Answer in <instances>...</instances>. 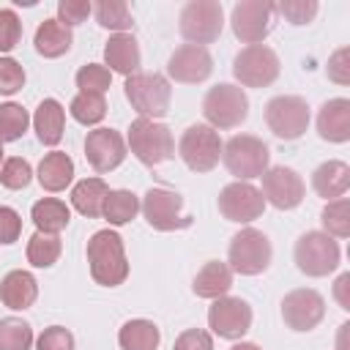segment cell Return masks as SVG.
I'll return each instance as SVG.
<instances>
[{
	"label": "cell",
	"instance_id": "10",
	"mask_svg": "<svg viewBox=\"0 0 350 350\" xmlns=\"http://www.w3.org/2000/svg\"><path fill=\"white\" fill-rule=\"evenodd\" d=\"M232 33L235 38H241L243 44H260L276 25V3L271 0H241L232 5V16H230Z\"/></svg>",
	"mask_w": 350,
	"mask_h": 350
},
{
	"label": "cell",
	"instance_id": "7",
	"mask_svg": "<svg viewBox=\"0 0 350 350\" xmlns=\"http://www.w3.org/2000/svg\"><path fill=\"white\" fill-rule=\"evenodd\" d=\"M271 241L265 232L254 227H243L238 235H232L227 257H230V271L241 276H257L271 265Z\"/></svg>",
	"mask_w": 350,
	"mask_h": 350
},
{
	"label": "cell",
	"instance_id": "17",
	"mask_svg": "<svg viewBox=\"0 0 350 350\" xmlns=\"http://www.w3.org/2000/svg\"><path fill=\"white\" fill-rule=\"evenodd\" d=\"M282 317L293 331H312L325 317V301L317 290H293L282 298Z\"/></svg>",
	"mask_w": 350,
	"mask_h": 350
},
{
	"label": "cell",
	"instance_id": "9",
	"mask_svg": "<svg viewBox=\"0 0 350 350\" xmlns=\"http://www.w3.org/2000/svg\"><path fill=\"white\" fill-rule=\"evenodd\" d=\"M295 265L306 276H328L331 271L339 268V243L320 232L309 230L295 241Z\"/></svg>",
	"mask_w": 350,
	"mask_h": 350
},
{
	"label": "cell",
	"instance_id": "50",
	"mask_svg": "<svg viewBox=\"0 0 350 350\" xmlns=\"http://www.w3.org/2000/svg\"><path fill=\"white\" fill-rule=\"evenodd\" d=\"M0 161H3V145H0Z\"/></svg>",
	"mask_w": 350,
	"mask_h": 350
},
{
	"label": "cell",
	"instance_id": "6",
	"mask_svg": "<svg viewBox=\"0 0 350 350\" xmlns=\"http://www.w3.org/2000/svg\"><path fill=\"white\" fill-rule=\"evenodd\" d=\"M221 27L224 11L219 0H189L180 11V36L194 46L213 44L221 36Z\"/></svg>",
	"mask_w": 350,
	"mask_h": 350
},
{
	"label": "cell",
	"instance_id": "20",
	"mask_svg": "<svg viewBox=\"0 0 350 350\" xmlns=\"http://www.w3.org/2000/svg\"><path fill=\"white\" fill-rule=\"evenodd\" d=\"M38 298V282L30 271H8L0 282V301L8 306V309H30Z\"/></svg>",
	"mask_w": 350,
	"mask_h": 350
},
{
	"label": "cell",
	"instance_id": "46",
	"mask_svg": "<svg viewBox=\"0 0 350 350\" xmlns=\"http://www.w3.org/2000/svg\"><path fill=\"white\" fill-rule=\"evenodd\" d=\"M172 350H213V339L202 328H189L175 339Z\"/></svg>",
	"mask_w": 350,
	"mask_h": 350
},
{
	"label": "cell",
	"instance_id": "14",
	"mask_svg": "<svg viewBox=\"0 0 350 350\" xmlns=\"http://www.w3.org/2000/svg\"><path fill=\"white\" fill-rule=\"evenodd\" d=\"M208 325L221 339H241L252 328V306L235 295L213 298L208 309Z\"/></svg>",
	"mask_w": 350,
	"mask_h": 350
},
{
	"label": "cell",
	"instance_id": "16",
	"mask_svg": "<svg viewBox=\"0 0 350 350\" xmlns=\"http://www.w3.org/2000/svg\"><path fill=\"white\" fill-rule=\"evenodd\" d=\"M262 200L279 211H293L304 200V180L293 167H268L262 172Z\"/></svg>",
	"mask_w": 350,
	"mask_h": 350
},
{
	"label": "cell",
	"instance_id": "39",
	"mask_svg": "<svg viewBox=\"0 0 350 350\" xmlns=\"http://www.w3.org/2000/svg\"><path fill=\"white\" fill-rule=\"evenodd\" d=\"M33 180V170L30 164L22 159V156H11L3 161L0 167V183L11 191H19V189H27V183Z\"/></svg>",
	"mask_w": 350,
	"mask_h": 350
},
{
	"label": "cell",
	"instance_id": "15",
	"mask_svg": "<svg viewBox=\"0 0 350 350\" xmlns=\"http://www.w3.org/2000/svg\"><path fill=\"white\" fill-rule=\"evenodd\" d=\"M219 211L227 221H238V224H249L254 219L262 216L265 211V200H262V191L254 189L252 183L246 180H235V183H227L219 194Z\"/></svg>",
	"mask_w": 350,
	"mask_h": 350
},
{
	"label": "cell",
	"instance_id": "25",
	"mask_svg": "<svg viewBox=\"0 0 350 350\" xmlns=\"http://www.w3.org/2000/svg\"><path fill=\"white\" fill-rule=\"evenodd\" d=\"M350 186V167L345 161H323L314 172H312V189L325 197V200H336L347 191Z\"/></svg>",
	"mask_w": 350,
	"mask_h": 350
},
{
	"label": "cell",
	"instance_id": "26",
	"mask_svg": "<svg viewBox=\"0 0 350 350\" xmlns=\"http://www.w3.org/2000/svg\"><path fill=\"white\" fill-rule=\"evenodd\" d=\"M74 180V161L63 150H52L38 164V183L46 191H63Z\"/></svg>",
	"mask_w": 350,
	"mask_h": 350
},
{
	"label": "cell",
	"instance_id": "1",
	"mask_svg": "<svg viewBox=\"0 0 350 350\" xmlns=\"http://www.w3.org/2000/svg\"><path fill=\"white\" fill-rule=\"evenodd\" d=\"M88 265L96 284L118 287L129 276V260L123 249V238L115 230H98L88 241Z\"/></svg>",
	"mask_w": 350,
	"mask_h": 350
},
{
	"label": "cell",
	"instance_id": "34",
	"mask_svg": "<svg viewBox=\"0 0 350 350\" xmlns=\"http://www.w3.org/2000/svg\"><path fill=\"white\" fill-rule=\"evenodd\" d=\"M63 246L57 235H46V232H36L27 241V262L33 268H52L60 257Z\"/></svg>",
	"mask_w": 350,
	"mask_h": 350
},
{
	"label": "cell",
	"instance_id": "45",
	"mask_svg": "<svg viewBox=\"0 0 350 350\" xmlns=\"http://www.w3.org/2000/svg\"><path fill=\"white\" fill-rule=\"evenodd\" d=\"M22 235V216L8 208V205H0V243L8 246L14 241H19Z\"/></svg>",
	"mask_w": 350,
	"mask_h": 350
},
{
	"label": "cell",
	"instance_id": "48",
	"mask_svg": "<svg viewBox=\"0 0 350 350\" xmlns=\"http://www.w3.org/2000/svg\"><path fill=\"white\" fill-rule=\"evenodd\" d=\"M350 284V273H342L339 276V282H336V295H339V304H342V309H350V301L345 298V287Z\"/></svg>",
	"mask_w": 350,
	"mask_h": 350
},
{
	"label": "cell",
	"instance_id": "4",
	"mask_svg": "<svg viewBox=\"0 0 350 350\" xmlns=\"http://www.w3.org/2000/svg\"><path fill=\"white\" fill-rule=\"evenodd\" d=\"M129 148L131 153L145 164V167H156L167 159L175 156V142H172V131L150 118H137L129 126Z\"/></svg>",
	"mask_w": 350,
	"mask_h": 350
},
{
	"label": "cell",
	"instance_id": "37",
	"mask_svg": "<svg viewBox=\"0 0 350 350\" xmlns=\"http://www.w3.org/2000/svg\"><path fill=\"white\" fill-rule=\"evenodd\" d=\"M33 328L19 317L0 320V350H30Z\"/></svg>",
	"mask_w": 350,
	"mask_h": 350
},
{
	"label": "cell",
	"instance_id": "38",
	"mask_svg": "<svg viewBox=\"0 0 350 350\" xmlns=\"http://www.w3.org/2000/svg\"><path fill=\"white\" fill-rule=\"evenodd\" d=\"M112 85V71L101 63H85L79 71H77V88L79 93H101Z\"/></svg>",
	"mask_w": 350,
	"mask_h": 350
},
{
	"label": "cell",
	"instance_id": "5",
	"mask_svg": "<svg viewBox=\"0 0 350 350\" xmlns=\"http://www.w3.org/2000/svg\"><path fill=\"white\" fill-rule=\"evenodd\" d=\"M221 159H224V167L230 170V175H235L238 180H252V178H262V172L268 170L271 153L260 137L235 134L221 148Z\"/></svg>",
	"mask_w": 350,
	"mask_h": 350
},
{
	"label": "cell",
	"instance_id": "12",
	"mask_svg": "<svg viewBox=\"0 0 350 350\" xmlns=\"http://www.w3.org/2000/svg\"><path fill=\"white\" fill-rule=\"evenodd\" d=\"M232 74L243 88H265L279 77V55L265 44L243 46L232 60Z\"/></svg>",
	"mask_w": 350,
	"mask_h": 350
},
{
	"label": "cell",
	"instance_id": "43",
	"mask_svg": "<svg viewBox=\"0 0 350 350\" xmlns=\"http://www.w3.org/2000/svg\"><path fill=\"white\" fill-rule=\"evenodd\" d=\"M36 350H74V336L63 325H49L36 339Z\"/></svg>",
	"mask_w": 350,
	"mask_h": 350
},
{
	"label": "cell",
	"instance_id": "22",
	"mask_svg": "<svg viewBox=\"0 0 350 350\" xmlns=\"http://www.w3.org/2000/svg\"><path fill=\"white\" fill-rule=\"evenodd\" d=\"M104 63L109 66V71L118 74H137L139 68V44L131 33H115L109 36L107 46H104Z\"/></svg>",
	"mask_w": 350,
	"mask_h": 350
},
{
	"label": "cell",
	"instance_id": "49",
	"mask_svg": "<svg viewBox=\"0 0 350 350\" xmlns=\"http://www.w3.org/2000/svg\"><path fill=\"white\" fill-rule=\"evenodd\" d=\"M230 350H260L254 342H238V345H232Z\"/></svg>",
	"mask_w": 350,
	"mask_h": 350
},
{
	"label": "cell",
	"instance_id": "40",
	"mask_svg": "<svg viewBox=\"0 0 350 350\" xmlns=\"http://www.w3.org/2000/svg\"><path fill=\"white\" fill-rule=\"evenodd\" d=\"M276 14H282L293 25H306L314 19L317 3L314 0H284V3H276Z\"/></svg>",
	"mask_w": 350,
	"mask_h": 350
},
{
	"label": "cell",
	"instance_id": "19",
	"mask_svg": "<svg viewBox=\"0 0 350 350\" xmlns=\"http://www.w3.org/2000/svg\"><path fill=\"white\" fill-rule=\"evenodd\" d=\"M213 71V57L205 46H194V44H183L178 46L172 55H170V63H167V74L175 79V82H183V85H197V82H205Z\"/></svg>",
	"mask_w": 350,
	"mask_h": 350
},
{
	"label": "cell",
	"instance_id": "35",
	"mask_svg": "<svg viewBox=\"0 0 350 350\" xmlns=\"http://www.w3.org/2000/svg\"><path fill=\"white\" fill-rule=\"evenodd\" d=\"M320 221L325 227V235L331 238H347L350 235V202L347 197H336V200H328L323 213H320Z\"/></svg>",
	"mask_w": 350,
	"mask_h": 350
},
{
	"label": "cell",
	"instance_id": "3",
	"mask_svg": "<svg viewBox=\"0 0 350 350\" xmlns=\"http://www.w3.org/2000/svg\"><path fill=\"white\" fill-rule=\"evenodd\" d=\"M202 115L211 129H235L249 118V98L241 85L219 82L205 93Z\"/></svg>",
	"mask_w": 350,
	"mask_h": 350
},
{
	"label": "cell",
	"instance_id": "47",
	"mask_svg": "<svg viewBox=\"0 0 350 350\" xmlns=\"http://www.w3.org/2000/svg\"><path fill=\"white\" fill-rule=\"evenodd\" d=\"M347 55H350V49L347 46H342V49H336L334 55H331V60H328V77L334 79V82H339V85H347L350 82V74H347Z\"/></svg>",
	"mask_w": 350,
	"mask_h": 350
},
{
	"label": "cell",
	"instance_id": "11",
	"mask_svg": "<svg viewBox=\"0 0 350 350\" xmlns=\"http://www.w3.org/2000/svg\"><path fill=\"white\" fill-rule=\"evenodd\" d=\"M139 208L145 213V221L159 232H172V230L191 227V216L183 213V197L178 191H170V189H161V186L148 189Z\"/></svg>",
	"mask_w": 350,
	"mask_h": 350
},
{
	"label": "cell",
	"instance_id": "42",
	"mask_svg": "<svg viewBox=\"0 0 350 350\" xmlns=\"http://www.w3.org/2000/svg\"><path fill=\"white\" fill-rule=\"evenodd\" d=\"M22 85H25V68L14 57H0V93L11 96L22 90Z\"/></svg>",
	"mask_w": 350,
	"mask_h": 350
},
{
	"label": "cell",
	"instance_id": "41",
	"mask_svg": "<svg viewBox=\"0 0 350 350\" xmlns=\"http://www.w3.org/2000/svg\"><path fill=\"white\" fill-rule=\"evenodd\" d=\"M22 38V22L14 8H0V52H11Z\"/></svg>",
	"mask_w": 350,
	"mask_h": 350
},
{
	"label": "cell",
	"instance_id": "27",
	"mask_svg": "<svg viewBox=\"0 0 350 350\" xmlns=\"http://www.w3.org/2000/svg\"><path fill=\"white\" fill-rule=\"evenodd\" d=\"M33 44H36V52L38 55H44V57H60V55H66L71 49L74 36H71V27L60 25L57 19H44L38 25V30H36Z\"/></svg>",
	"mask_w": 350,
	"mask_h": 350
},
{
	"label": "cell",
	"instance_id": "2",
	"mask_svg": "<svg viewBox=\"0 0 350 350\" xmlns=\"http://www.w3.org/2000/svg\"><path fill=\"white\" fill-rule=\"evenodd\" d=\"M126 98L129 104L139 112V118H150L159 120L170 112V98H172V88L167 82V77L156 74V71H137L131 77H126Z\"/></svg>",
	"mask_w": 350,
	"mask_h": 350
},
{
	"label": "cell",
	"instance_id": "30",
	"mask_svg": "<svg viewBox=\"0 0 350 350\" xmlns=\"http://www.w3.org/2000/svg\"><path fill=\"white\" fill-rule=\"evenodd\" d=\"M159 342L161 334L150 320H129L118 334V345L123 350H156Z\"/></svg>",
	"mask_w": 350,
	"mask_h": 350
},
{
	"label": "cell",
	"instance_id": "21",
	"mask_svg": "<svg viewBox=\"0 0 350 350\" xmlns=\"http://www.w3.org/2000/svg\"><path fill=\"white\" fill-rule=\"evenodd\" d=\"M317 131L328 142H347L350 139V101L331 98L317 112Z\"/></svg>",
	"mask_w": 350,
	"mask_h": 350
},
{
	"label": "cell",
	"instance_id": "23",
	"mask_svg": "<svg viewBox=\"0 0 350 350\" xmlns=\"http://www.w3.org/2000/svg\"><path fill=\"white\" fill-rule=\"evenodd\" d=\"M33 126H36L38 142L55 148L63 139V126H66V109H63V104L57 98H44L38 104L36 115H33Z\"/></svg>",
	"mask_w": 350,
	"mask_h": 350
},
{
	"label": "cell",
	"instance_id": "29",
	"mask_svg": "<svg viewBox=\"0 0 350 350\" xmlns=\"http://www.w3.org/2000/svg\"><path fill=\"white\" fill-rule=\"evenodd\" d=\"M30 219L33 224L38 227V232H46V235H57L60 230L68 227V219H71V211L63 200H55V197H44L38 202H33V211H30Z\"/></svg>",
	"mask_w": 350,
	"mask_h": 350
},
{
	"label": "cell",
	"instance_id": "33",
	"mask_svg": "<svg viewBox=\"0 0 350 350\" xmlns=\"http://www.w3.org/2000/svg\"><path fill=\"white\" fill-rule=\"evenodd\" d=\"M68 112L82 126H96L107 115V101L101 93H77L68 104Z\"/></svg>",
	"mask_w": 350,
	"mask_h": 350
},
{
	"label": "cell",
	"instance_id": "13",
	"mask_svg": "<svg viewBox=\"0 0 350 350\" xmlns=\"http://www.w3.org/2000/svg\"><path fill=\"white\" fill-rule=\"evenodd\" d=\"M265 123L279 139H298L309 129V104L301 96H276L265 104Z\"/></svg>",
	"mask_w": 350,
	"mask_h": 350
},
{
	"label": "cell",
	"instance_id": "18",
	"mask_svg": "<svg viewBox=\"0 0 350 350\" xmlns=\"http://www.w3.org/2000/svg\"><path fill=\"white\" fill-rule=\"evenodd\" d=\"M85 159L96 172H112L126 159V139L115 129H93L85 137Z\"/></svg>",
	"mask_w": 350,
	"mask_h": 350
},
{
	"label": "cell",
	"instance_id": "24",
	"mask_svg": "<svg viewBox=\"0 0 350 350\" xmlns=\"http://www.w3.org/2000/svg\"><path fill=\"white\" fill-rule=\"evenodd\" d=\"M230 287H232V271H230L227 262H219V260L205 262V265L197 271L194 284H191L194 295H200V298H211V301L227 295Z\"/></svg>",
	"mask_w": 350,
	"mask_h": 350
},
{
	"label": "cell",
	"instance_id": "31",
	"mask_svg": "<svg viewBox=\"0 0 350 350\" xmlns=\"http://www.w3.org/2000/svg\"><path fill=\"white\" fill-rule=\"evenodd\" d=\"M137 211H139V200H137L134 191H129V189H109V194L104 200L101 216L109 224L120 227V224H129L137 216Z\"/></svg>",
	"mask_w": 350,
	"mask_h": 350
},
{
	"label": "cell",
	"instance_id": "8",
	"mask_svg": "<svg viewBox=\"0 0 350 350\" xmlns=\"http://www.w3.org/2000/svg\"><path fill=\"white\" fill-rule=\"evenodd\" d=\"M221 148L224 145L216 129H211L208 123H194L183 131L178 142V156L191 172H211L221 159Z\"/></svg>",
	"mask_w": 350,
	"mask_h": 350
},
{
	"label": "cell",
	"instance_id": "28",
	"mask_svg": "<svg viewBox=\"0 0 350 350\" xmlns=\"http://www.w3.org/2000/svg\"><path fill=\"white\" fill-rule=\"evenodd\" d=\"M109 194V186L101 178H85L71 189V205L88 216V219H98L104 211V200Z\"/></svg>",
	"mask_w": 350,
	"mask_h": 350
},
{
	"label": "cell",
	"instance_id": "36",
	"mask_svg": "<svg viewBox=\"0 0 350 350\" xmlns=\"http://www.w3.org/2000/svg\"><path fill=\"white\" fill-rule=\"evenodd\" d=\"M27 126H30V115L22 104H14V101L0 104V145L25 137Z\"/></svg>",
	"mask_w": 350,
	"mask_h": 350
},
{
	"label": "cell",
	"instance_id": "32",
	"mask_svg": "<svg viewBox=\"0 0 350 350\" xmlns=\"http://www.w3.org/2000/svg\"><path fill=\"white\" fill-rule=\"evenodd\" d=\"M93 14H96V22L101 27L115 30V33H126L134 25L131 11L123 0H98V3H93Z\"/></svg>",
	"mask_w": 350,
	"mask_h": 350
},
{
	"label": "cell",
	"instance_id": "44",
	"mask_svg": "<svg viewBox=\"0 0 350 350\" xmlns=\"http://www.w3.org/2000/svg\"><path fill=\"white\" fill-rule=\"evenodd\" d=\"M90 11H93V5L88 0H60L57 3V22L66 27H74V25H82Z\"/></svg>",
	"mask_w": 350,
	"mask_h": 350
}]
</instances>
